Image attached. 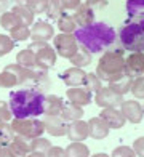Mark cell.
<instances>
[{"label": "cell", "mask_w": 144, "mask_h": 157, "mask_svg": "<svg viewBox=\"0 0 144 157\" xmlns=\"http://www.w3.org/2000/svg\"><path fill=\"white\" fill-rule=\"evenodd\" d=\"M77 44L88 53H104L109 47L115 44L117 34L112 26L106 23H93L85 27H77L74 32Z\"/></svg>", "instance_id": "obj_1"}, {"label": "cell", "mask_w": 144, "mask_h": 157, "mask_svg": "<svg viewBox=\"0 0 144 157\" xmlns=\"http://www.w3.org/2000/svg\"><path fill=\"white\" fill-rule=\"evenodd\" d=\"M47 96L40 90L23 88L10 93V109L14 119H35L45 114Z\"/></svg>", "instance_id": "obj_2"}, {"label": "cell", "mask_w": 144, "mask_h": 157, "mask_svg": "<svg viewBox=\"0 0 144 157\" xmlns=\"http://www.w3.org/2000/svg\"><path fill=\"white\" fill-rule=\"evenodd\" d=\"M96 75L104 82H114L125 75V58L120 50L104 52L99 58Z\"/></svg>", "instance_id": "obj_3"}, {"label": "cell", "mask_w": 144, "mask_h": 157, "mask_svg": "<svg viewBox=\"0 0 144 157\" xmlns=\"http://www.w3.org/2000/svg\"><path fill=\"white\" fill-rule=\"evenodd\" d=\"M120 44L131 53L144 52V16L130 21L120 29Z\"/></svg>", "instance_id": "obj_4"}, {"label": "cell", "mask_w": 144, "mask_h": 157, "mask_svg": "<svg viewBox=\"0 0 144 157\" xmlns=\"http://www.w3.org/2000/svg\"><path fill=\"white\" fill-rule=\"evenodd\" d=\"M11 128L19 136L34 140V138H39L45 132V122H42L39 119H13Z\"/></svg>", "instance_id": "obj_5"}, {"label": "cell", "mask_w": 144, "mask_h": 157, "mask_svg": "<svg viewBox=\"0 0 144 157\" xmlns=\"http://www.w3.org/2000/svg\"><path fill=\"white\" fill-rule=\"evenodd\" d=\"M31 50L35 53V59H37V67L40 69H50L55 66L56 63V52L47 45L45 42H35L31 47Z\"/></svg>", "instance_id": "obj_6"}, {"label": "cell", "mask_w": 144, "mask_h": 157, "mask_svg": "<svg viewBox=\"0 0 144 157\" xmlns=\"http://www.w3.org/2000/svg\"><path fill=\"white\" fill-rule=\"evenodd\" d=\"M55 48H56V53L63 56V58H67L70 59L77 52H78V44L74 37V34H59L56 35L55 40Z\"/></svg>", "instance_id": "obj_7"}, {"label": "cell", "mask_w": 144, "mask_h": 157, "mask_svg": "<svg viewBox=\"0 0 144 157\" xmlns=\"http://www.w3.org/2000/svg\"><path fill=\"white\" fill-rule=\"evenodd\" d=\"M123 101H125L123 96L119 95L117 91H114L111 87H103L96 93V98H95V103L103 109L104 108H117Z\"/></svg>", "instance_id": "obj_8"}, {"label": "cell", "mask_w": 144, "mask_h": 157, "mask_svg": "<svg viewBox=\"0 0 144 157\" xmlns=\"http://www.w3.org/2000/svg\"><path fill=\"white\" fill-rule=\"evenodd\" d=\"M120 111L123 114V117L127 119V122L131 124H141V120L144 117V109L142 104L138 101V99H127L120 104Z\"/></svg>", "instance_id": "obj_9"}, {"label": "cell", "mask_w": 144, "mask_h": 157, "mask_svg": "<svg viewBox=\"0 0 144 157\" xmlns=\"http://www.w3.org/2000/svg\"><path fill=\"white\" fill-rule=\"evenodd\" d=\"M144 74V53H131L125 58V75L138 78Z\"/></svg>", "instance_id": "obj_10"}, {"label": "cell", "mask_w": 144, "mask_h": 157, "mask_svg": "<svg viewBox=\"0 0 144 157\" xmlns=\"http://www.w3.org/2000/svg\"><path fill=\"white\" fill-rule=\"evenodd\" d=\"M67 136L72 143H82L90 136V127L88 122L83 120H74L70 122V125H67Z\"/></svg>", "instance_id": "obj_11"}, {"label": "cell", "mask_w": 144, "mask_h": 157, "mask_svg": "<svg viewBox=\"0 0 144 157\" xmlns=\"http://www.w3.org/2000/svg\"><path fill=\"white\" fill-rule=\"evenodd\" d=\"M99 117L103 119L111 128H114V130L122 128L125 125V122H127V119L123 117L122 111H119L117 108H104L103 111H101Z\"/></svg>", "instance_id": "obj_12"}, {"label": "cell", "mask_w": 144, "mask_h": 157, "mask_svg": "<svg viewBox=\"0 0 144 157\" xmlns=\"http://www.w3.org/2000/svg\"><path fill=\"white\" fill-rule=\"evenodd\" d=\"M66 95L72 104L80 106V108L91 103V91L86 87H70L66 91Z\"/></svg>", "instance_id": "obj_13"}, {"label": "cell", "mask_w": 144, "mask_h": 157, "mask_svg": "<svg viewBox=\"0 0 144 157\" xmlns=\"http://www.w3.org/2000/svg\"><path fill=\"white\" fill-rule=\"evenodd\" d=\"M61 78L66 85H69V88L82 87V85H85V80H86V72L82 67H69L61 74Z\"/></svg>", "instance_id": "obj_14"}, {"label": "cell", "mask_w": 144, "mask_h": 157, "mask_svg": "<svg viewBox=\"0 0 144 157\" xmlns=\"http://www.w3.org/2000/svg\"><path fill=\"white\" fill-rule=\"evenodd\" d=\"M88 127H90V136L93 140H104V138H107V135H109V132H111V127L107 125L99 116L91 117L88 120Z\"/></svg>", "instance_id": "obj_15"}, {"label": "cell", "mask_w": 144, "mask_h": 157, "mask_svg": "<svg viewBox=\"0 0 144 157\" xmlns=\"http://www.w3.org/2000/svg\"><path fill=\"white\" fill-rule=\"evenodd\" d=\"M45 130L53 135V136H63L67 135V125L66 120H63L59 116H48L45 120Z\"/></svg>", "instance_id": "obj_16"}, {"label": "cell", "mask_w": 144, "mask_h": 157, "mask_svg": "<svg viewBox=\"0 0 144 157\" xmlns=\"http://www.w3.org/2000/svg\"><path fill=\"white\" fill-rule=\"evenodd\" d=\"M74 19L78 27H85V26H90L95 23V11L86 3H82L78 8L75 10V15H74Z\"/></svg>", "instance_id": "obj_17"}, {"label": "cell", "mask_w": 144, "mask_h": 157, "mask_svg": "<svg viewBox=\"0 0 144 157\" xmlns=\"http://www.w3.org/2000/svg\"><path fill=\"white\" fill-rule=\"evenodd\" d=\"M8 149L14 157H27V152L31 151V141H27V138L18 135L8 144Z\"/></svg>", "instance_id": "obj_18"}, {"label": "cell", "mask_w": 144, "mask_h": 157, "mask_svg": "<svg viewBox=\"0 0 144 157\" xmlns=\"http://www.w3.org/2000/svg\"><path fill=\"white\" fill-rule=\"evenodd\" d=\"M31 35L35 42H47L53 37V27L48 23H45V21H39V23L34 24Z\"/></svg>", "instance_id": "obj_19"}, {"label": "cell", "mask_w": 144, "mask_h": 157, "mask_svg": "<svg viewBox=\"0 0 144 157\" xmlns=\"http://www.w3.org/2000/svg\"><path fill=\"white\" fill-rule=\"evenodd\" d=\"M59 117L66 122H74V120H80V117H83V109L80 106H75V104H64L63 106V111L59 114Z\"/></svg>", "instance_id": "obj_20"}, {"label": "cell", "mask_w": 144, "mask_h": 157, "mask_svg": "<svg viewBox=\"0 0 144 157\" xmlns=\"http://www.w3.org/2000/svg\"><path fill=\"white\" fill-rule=\"evenodd\" d=\"M133 80L135 78H131V77H128V75H123V77H120V78H117V80H114V82H111L109 83V87L114 90V91H117L119 95H127V93H130L131 91V85H133Z\"/></svg>", "instance_id": "obj_21"}, {"label": "cell", "mask_w": 144, "mask_h": 157, "mask_svg": "<svg viewBox=\"0 0 144 157\" xmlns=\"http://www.w3.org/2000/svg\"><path fill=\"white\" fill-rule=\"evenodd\" d=\"M18 59V64L23 67H27V69H32V67H37V59H35V53L32 52L31 48L27 50H21L16 56Z\"/></svg>", "instance_id": "obj_22"}, {"label": "cell", "mask_w": 144, "mask_h": 157, "mask_svg": "<svg viewBox=\"0 0 144 157\" xmlns=\"http://www.w3.org/2000/svg\"><path fill=\"white\" fill-rule=\"evenodd\" d=\"M63 99L58 98V96H47V101H45V114L47 116H59L61 111H63Z\"/></svg>", "instance_id": "obj_23"}, {"label": "cell", "mask_w": 144, "mask_h": 157, "mask_svg": "<svg viewBox=\"0 0 144 157\" xmlns=\"http://www.w3.org/2000/svg\"><path fill=\"white\" fill-rule=\"evenodd\" d=\"M58 27L63 31V34H74L77 31V23H75L74 16L63 13L59 19H58Z\"/></svg>", "instance_id": "obj_24"}, {"label": "cell", "mask_w": 144, "mask_h": 157, "mask_svg": "<svg viewBox=\"0 0 144 157\" xmlns=\"http://www.w3.org/2000/svg\"><path fill=\"white\" fill-rule=\"evenodd\" d=\"M66 155L67 157H90V149L83 143H70L66 147Z\"/></svg>", "instance_id": "obj_25"}, {"label": "cell", "mask_w": 144, "mask_h": 157, "mask_svg": "<svg viewBox=\"0 0 144 157\" xmlns=\"http://www.w3.org/2000/svg\"><path fill=\"white\" fill-rule=\"evenodd\" d=\"M13 13L19 18V21H21V24H23V26L32 24V21H34V13H32V10L29 8V6L16 5V6L13 8Z\"/></svg>", "instance_id": "obj_26"}, {"label": "cell", "mask_w": 144, "mask_h": 157, "mask_svg": "<svg viewBox=\"0 0 144 157\" xmlns=\"http://www.w3.org/2000/svg\"><path fill=\"white\" fill-rule=\"evenodd\" d=\"M125 8L130 18H141L144 15V0H127Z\"/></svg>", "instance_id": "obj_27"}, {"label": "cell", "mask_w": 144, "mask_h": 157, "mask_svg": "<svg viewBox=\"0 0 144 157\" xmlns=\"http://www.w3.org/2000/svg\"><path fill=\"white\" fill-rule=\"evenodd\" d=\"M70 63L74 64L75 67H85L91 63V53H88L86 50H78V52L70 58Z\"/></svg>", "instance_id": "obj_28"}, {"label": "cell", "mask_w": 144, "mask_h": 157, "mask_svg": "<svg viewBox=\"0 0 144 157\" xmlns=\"http://www.w3.org/2000/svg\"><path fill=\"white\" fill-rule=\"evenodd\" d=\"M0 24H2L3 29H6V31H13L14 27L21 26V21H19V18L11 11V13H3V15L0 16Z\"/></svg>", "instance_id": "obj_29"}, {"label": "cell", "mask_w": 144, "mask_h": 157, "mask_svg": "<svg viewBox=\"0 0 144 157\" xmlns=\"http://www.w3.org/2000/svg\"><path fill=\"white\" fill-rule=\"evenodd\" d=\"M19 80H18V77L14 75L11 71L8 69H5L2 74H0V87H3V88H11L14 87V85H18Z\"/></svg>", "instance_id": "obj_30"}, {"label": "cell", "mask_w": 144, "mask_h": 157, "mask_svg": "<svg viewBox=\"0 0 144 157\" xmlns=\"http://www.w3.org/2000/svg\"><path fill=\"white\" fill-rule=\"evenodd\" d=\"M103 80L96 75V72H91V74H86V80H85V87L88 88L91 93H98V91L103 88Z\"/></svg>", "instance_id": "obj_31"}, {"label": "cell", "mask_w": 144, "mask_h": 157, "mask_svg": "<svg viewBox=\"0 0 144 157\" xmlns=\"http://www.w3.org/2000/svg\"><path fill=\"white\" fill-rule=\"evenodd\" d=\"M13 128L11 125H8L6 122L0 124V144L2 146H8L10 143L13 141Z\"/></svg>", "instance_id": "obj_32"}, {"label": "cell", "mask_w": 144, "mask_h": 157, "mask_svg": "<svg viewBox=\"0 0 144 157\" xmlns=\"http://www.w3.org/2000/svg\"><path fill=\"white\" fill-rule=\"evenodd\" d=\"M51 147V144H50L48 140H43V138H34L31 141V151H35V152H43L47 154L48 149Z\"/></svg>", "instance_id": "obj_33"}, {"label": "cell", "mask_w": 144, "mask_h": 157, "mask_svg": "<svg viewBox=\"0 0 144 157\" xmlns=\"http://www.w3.org/2000/svg\"><path fill=\"white\" fill-rule=\"evenodd\" d=\"M135 99H144V75L138 77L133 80V85H131V91Z\"/></svg>", "instance_id": "obj_34"}, {"label": "cell", "mask_w": 144, "mask_h": 157, "mask_svg": "<svg viewBox=\"0 0 144 157\" xmlns=\"http://www.w3.org/2000/svg\"><path fill=\"white\" fill-rule=\"evenodd\" d=\"M48 18L51 19H59V16L63 15V5H61V0H50V5H48Z\"/></svg>", "instance_id": "obj_35"}, {"label": "cell", "mask_w": 144, "mask_h": 157, "mask_svg": "<svg viewBox=\"0 0 144 157\" xmlns=\"http://www.w3.org/2000/svg\"><path fill=\"white\" fill-rule=\"evenodd\" d=\"M11 32V39L13 40H27L29 39V35H31V31H29V27L27 26H18V27H14L13 31H10Z\"/></svg>", "instance_id": "obj_36"}, {"label": "cell", "mask_w": 144, "mask_h": 157, "mask_svg": "<svg viewBox=\"0 0 144 157\" xmlns=\"http://www.w3.org/2000/svg\"><path fill=\"white\" fill-rule=\"evenodd\" d=\"M14 47V42L8 35H2L0 34V56H5L6 53H10Z\"/></svg>", "instance_id": "obj_37"}, {"label": "cell", "mask_w": 144, "mask_h": 157, "mask_svg": "<svg viewBox=\"0 0 144 157\" xmlns=\"http://www.w3.org/2000/svg\"><path fill=\"white\" fill-rule=\"evenodd\" d=\"M111 157H138L135 152V149L133 147H130V146H119V147H115Z\"/></svg>", "instance_id": "obj_38"}, {"label": "cell", "mask_w": 144, "mask_h": 157, "mask_svg": "<svg viewBox=\"0 0 144 157\" xmlns=\"http://www.w3.org/2000/svg\"><path fill=\"white\" fill-rule=\"evenodd\" d=\"M48 5H50V0H32L29 3V8L32 10V13H43L48 10Z\"/></svg>", "instance_id": "obj_39"}, {"label": "cell", "mask_w": 144, "mask_h": 157, "mask_svg": "<svg viewBox=\"0 0 144 157\" xmlns=\"http://www.w3.org/2000/svg\"><path fill=\"white\" fill-rule=\"evenodd\" d=\"M0 117H2L3 122H8V120L14 119L13 117V112L10 109V104L5 103V101H0Z\"/></svg>", "instance_id": "obj_40"}, {"label": "cell", "mask_w": 144, "mask_h": 157, "mask_svg": "<svg viewBox=\"0 0 144 157\" xmlns=\"http://www.w3.org/2000/svg\"><path fill=\"white\" fill-rule=\"evenodd\" d=\"M85 3L88 5L93 11H96V10H103V8H106L107 3H109V0H86Z\"/></svg>", "instance_id": "obj_41"}, {"label": "cell", "mask_w": 144, "mask_h": 157, "mask_svg": "<svg viewBox=\"0 0 144 157\" xmlns=\"http://www.w3.org/2000/svg\"><path fill=\"white\" fill-rule=\"evenodd\" d=\"M133 149H135V152L138 157H144V136H139V138L135 140Z\"/></svg>", "instance_id": "obj_42"}, {"label": "cell", "mask_w": 144, "mask_h": 157, "mask_svg": "<svg viewBox=\"0 0 144 157\" xmlns=\"http://www.w3.org/2000/svg\"><path fill=\"white\" fill-rule=\"evenodd\" d=\"M63 10H77L82 5V0H61Z\"/></svg>", "instance_id": "obj_43"}, {"label": "cell", "mask_w": 144, "mask_h": 157, "mask_svg": "<svg viewBox=\"0 0 144 157\" xmlns=\"http://www.w3.org/2000/svg\"><path fill=\"white\" fill-rule=\"evenodd\" d=\"M47 157H67L66 155V149H61V147H50L48 152H47Z\"/></svg>", "instance_id": "obj_44"}, {"label": "cell", "mask_w": 144, "mask_h": 157, "mask_svg": "<svg viewBox=\"0 0 144 157\" xmlns=\"http://www.w3.org/2000/svg\"><path fill=\"white\" fill-rule=\"evenodd\" d=\"M0 157H14V155L11 154V151L8 149V146H6V147H2V154H0Z\"/></svg>", "instance_id": "obj_45"}, {"label": "cell", "mask_w": 144, "mask_h": 157, "mask_svg": "<svg viewBox=\"0 0 144 157\" xmlns=\"http://www.w3.org/2000/svg\"><path fill=\"white\" fill-rule=\"evenodd\" d=\"M27 157H47V155L43 154V152H35V151H32V152L29 154Z\"/></svg>", "instance_id": "obj_46"}, {"label": "cell", "mask_w": 144, "mask_h": 157, "mask_svg": "<svg viewBox=\"0 0 144 157\" xmlns=\"http://www.w3.org/2000/svg\"><path fill=\"white\" fill-rule=\"evenodd\" d=\"M18 5H24V6H29V3L32 2V0H16Z\"/></svg>", "instance_id": "obj_47"}, {"label": "cell", "mask_w": 144, "mask_h": 157, "mask_svg": "<svg viewBox=\"0 0 144 157\" xmlns=\"http://www.w3.org/2000/svg\"><path fill=\"white\" fill-rule=\"evenodd\" d=\"M90 157H111L109 154H106V152H98V154H93Z\"/></svg>", "instance_id": "obj_48"}, {"label": "cell", "mask_w": 144, "mask_h": 157, "mask_svg": "<svg viewBox=\"0 0 144 157\" xmlns=\"http://www.w3.org/2000/svg\"><path fill=\"white\" fill-rule=\"evenodd\" d=\"M6 5H8V0H0V11H2Z\"/></svg>", "instance_id": "obj_49"}, {"label": "cell", "mask_w": 144, "mask_h": 157, "mask_svg": "<svg viewBox=\"0 0 144 157\" xmlns=\"http://www.w3.org/2000/svg\"><path fill=\"white\" fill-rule=\"evenodd\" d=\"M2 147H3V146H2V144H0V154H2Z\"/></svg>", "instance_id": "obj_50"}, {"label": "cell", "mask_w": 144, "mask_h": 157, "mask_svg": "<svg viewBox=\"0 0 144 157\" xmlns=\"http://www.w3.org/2000/svg\"><path fill=\"white\" fill-rule=\"evenodd\" d=\"M2 122H3V120H2V117H0V124H2Z\"/></svg>", "instance_id": "obj_51"}, {"label": "cell", "mask_w": 144, "mask_h": 157, "mask_svg": "<svg viewBox=\"0 0 144 157\" xmlns=\"http://www.w3.org/2000/svg\"><path fill=\"white\" fill-rule=\"evenodd\" d=\"M142 109H144V104H142Z\"/></svg>", "instance_id": "obj_52"}]
</instances>
